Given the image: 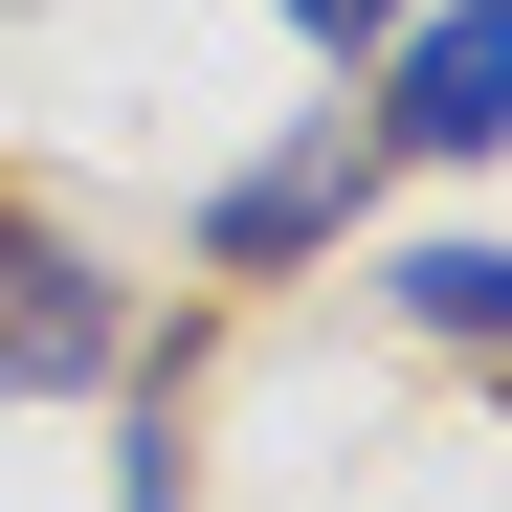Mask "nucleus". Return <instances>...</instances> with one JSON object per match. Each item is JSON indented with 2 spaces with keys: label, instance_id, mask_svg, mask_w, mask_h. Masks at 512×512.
I'll list each match as a JSON object with an SVG mask.
<instances>
[{
  "label": "nucleus",
  "instance_id": "39448f33",
  "mask_svg": "<svg viewBox=\"0 0 512 512\" xmlns=\"http://www.w3.org/2000/svg\"><path fill=\"white\" fill-rule=\"evenodd\" d=\"M112 512H201V490H179V401H156L134 446H112Z\"/></svg>",
  "mask_w": 512,
  "mask_h": 512
},
{
  "label": "nucleus",
  "instance_id": "7ed1b4c3",
  "mask_svg": "<svg viewBox=\"0 0 512 512\" xmlns=\"http://www.w3.org/2000/svg\"><path fill=\"white\" fill-rule=\"evenodd\" d=\"M357 201H379V112H312V134H268V156L201 201V245H223V268H312Z\"/></svg>",
  "mask_w": 512,
  "mask_h": 512
},
{
  "label": "nucleus",
  "instance_id": "f03ea898",
  "mask_svg": "<svg viewBox=\"0 0 512 512\" xmlns=\"http://www.w3.org/2000/svg\"><path fill=\"white\" fill-rule=\"evenodd\" d=\"M379 156H512V0H423L379 45Z\"/></svg>",
  "mask_w": 512,
  "mask_h": 512
},
{
  "label": "nucleus",
  "instance_id": "423d86ee",
  "mask_svg": "<svg viewBox=\"0 0 512 512\" xmlns=\"http://www.w3.org/2000/svg\"><path fill=\"white\" fill-rule=\"evenodd\" d=\"M268 23H290V45H401L423 0H268Z\"/></svg>",
  "mask_w": 512,
  "mask_h": 512
},
{
  "label": "nucleus",
  "instance_id": "20e7f679",
  "mask_svg": "<svg viewBox=\"0 0 512 512\" xmlns=\"http://www.w3.org/2000/svg\"><path fill=\"white\" fill-rule=\"evenodd\" d=\"M401 312L446 334V357H490V379H512V245H401Z\"/></svg>",
  "mask_w": 512,
  "mask_h": 512
},
{
  "label": "nucleus",
  "instance_id": "f257e3e1",
  "mask_svg": "<svg viewBox=\"0 0 512 512\" xmlns=\"http://www.w3.org/2000/svg\"><path fill=\"white\" fill-rule=\"evenodd\" d=\"M112 379H134V290L0 201V401H112Z\"/></svg>",
  "mask_w": 512,
  "mask_h": 512
}]
</instances>
